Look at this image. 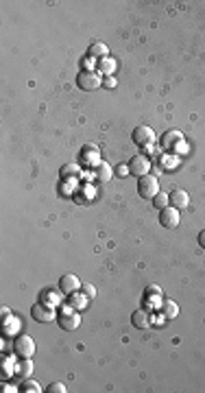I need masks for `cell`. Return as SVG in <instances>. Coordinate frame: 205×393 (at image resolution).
Returning a JSON list of instances; mask_svg holds the SVG:
<instances>
[{"label": "cell", "instance_id": "obj_1", "mask_svg": "<svg viewBox=\"0 0 205 393\" xmlns=\"http://www.w3.org/2000/svg\"><path fill=\"white\" fill-rule=\"evenodd\" d=\"M77 85L83 92H96L102 85V79H101V74L96 70H92V72L81 70V72H79V77H77Z\"/></svg>", "mask_w": 205, "mask_h": 393}, {"label": "cell", "instance_id": "obj_2", "mask_svg": "<svg viewBox=\"0 0 205 393\" xmlns=\"http://www.w3.org/2000/svg\"><path fill=\"white\" fill-rule=\"evenodd\" d=\"M129 173L131 175H135V177H146V175H151V160L146 158L144 153H138V155H133V158L129 160Z\"/></svg>", "mask_w": 205, "mask_h": 393}, {"label": "cell", "instance_id": "obj_3", "mask_svg": "<svg viewBox=\"0 0 205 393\" xmlns=\"http://www.w3.org/2000/svg\"><path fill=\"white\" fill-rule=\"evenodd\" d=\"M138 193L142 199H155L159 195V182L157 177L153 175H146V177H140L138 179Z\"/></svg>", "mask_w": 205, "mask_h": 393}, {"label": "cell", "instance_id": "obj_4", "mask_svg": "<svg viewBox=\"0 0 205 393\" xmlns=\"http://www.w3.org/2000/svg\"><path fill=\"white\" fill-rule=\"evenodd\" d=\"M131 140H133V144H138V147L146 149V147H151V144L155 142V131H153V127H149V125H140V127H135V129H133Z\"/></svg>", "mask_w": 205, "mask_h": 393}, {"label": "cell", "instance_id": "obj_5", "mask_svg": "<svg viewBox=\"0 0 205 393\" xmlns=\"http://www.w3.org/2000/svg\"><path fill=\"white\" fill-rule=\"evenodd\" d=\"M13 352L20 358H33V354H35V341L26 337V334H20L13 341Z\"/></svg>", "mask_w": 205, "mask_h": 393}, {"label": "cell", "instance_id": "obj_6", "mask_svg": "<svg viewBox=\"0 0 205 393\" xmlns=\"http://www.w3.org/2000/svg\"><path fill=\"white\" fill-rule=\"evenodd\" d=\"M179 221H181V216H179L177 207L168 205V207H164V210H159V225H162V227L175 229V227H179Z\"/></svg>", "mask_w": 205, "mask_h": 393}, {"label": "cell", "instance_id": "obj_7", "mask_svg": "<svg viewBox=\"0 0 205 393\" xmlns=\"http://www.w3.org/2000/svg\"><path fill=\"white\" fill-rule=\"evenodd\" d=\"M31 317L35 321H39V323H46V321H53L55 319V310H53V306H50V304L37 302V304L31 306Z\"/></svg>", "mask_w": 205, "mask_h": 393}, {"label": "cell", "instance_id": "obj_8", "mask_svg": "<svg viewBox=\"0 0 205 393\" xmlns=\"http://www.w3.org/2000/svg\"><path fill=\"white\" fill-rule=\"evenodd\" d=\"M75 308H70V306H66L64 310H61V315H59V326L64 328V330H77L79 328V323H81V319H79V315L77 313H72Z\"/></svg>", "mask_w": 205, "mask_h": 393}, {"label": "cell", "instance_id": "obj_9", "mask_svg": "<svg viewBox=\"0 0 205 393\" xmlns=\"http://www.w3.org/2000/svg\"><path fill=\"white\" fill-rule=\"evenodd\" d=\"M59 291L64 293V295H72V293L81 291V280H79L75 273L61 275V280H59Z\"/></svg>", "mask_w": 205, "mask_h": 393}, {"label": "cell", "instance_id": "obj_10", "mask_svg": "<svg viewBox=\"0 0 205 393\" xmlns=\"http://www.w3.org/2000/svg\"><path fill=\"white\" fill-rule=\"evenodd\" d=\"M81 162H83V166H88V169H96V166L101 164V153H99V149L96 147H83V151H81Z\"/></svg>", "mask_w": 205, "mask_h": 393}, {"label": "cell", "instance_id": "obj_11", "mask_svg": "<svg viewBox=\"0 0 205 393\" xmlns=\"http://www.w3.org/2000/svg\"><path fill=\"white\" fill-rule=\"evenodd\" d=\"M181 142H184V134H181V131L173 129V131H166V134L162 136V149L164 151H175Z\"/></svg>", "mask_w": 205, "mask_h": 393}, {"label": "cell", "instance_id": "obj_12", "mask_svg": "<svg viewBox=\"0 0 205 393\" xmlns=\"http://www.w3.org/2000/svg\"><path fill=\"white\" fill-rule=\"evenodd\" d=\"M131 323H133L135 328H140V330H146V328H151L153 317L149 315V310H146V308H138L133 315H131Z\"/></svg>", "mask_w": 205, "mask_h": 393}, {"label": "cell", "instance_id": "obj_13", "mask_svg": "<svg viewBox=\"0 0 205 393\" xmlns=\"http://www.w3.org/2000/svg\"><path fill=\"white\" fill-rule=\"evenodd\" d=\"M168 196H170V205L177 207V210H184V207H188V203H190V196H188V193L181 190V188L173 190Z\"/></svg>", "mask_w": 205, "mask_h": 393}, {"label": "cell", "instance_id": "obj_14", "mask_svg": "<svg viewBox=\"0 0 205 393\" xmlns=\"http://www.w3.org/2000/svg\"><path fill=\"white\" fill-rule=\"evenodd\" d=\"M15 369H18V363L13 361V356H4L2 363H0V378L7 380L11 376H15Z\"/></svg>", "mask_w": 205, "mask_h": 393}, {"label": "cell", "instance_id": "obj_15", "mask_svg": "<svg viewBox=\"0 0 205 393\" xmlns=\"http://www.w3.org/2000/svg\"><path fill=\"white\" fill-rule=\"evenodd\" d=\"M116 68H118V61L113 59V57H105V59H99L96 61V72L99 74H113L116 72Z\"/></svg>", "mask_w": 205, "mask_h": 393}, {"label": "cell", "instance_id": "obj_16", "mask_svg": "<svg viewBox=\"0 0 205 393\" xmlns=\"http://www.w3.org/2000/svg\"><path fill=\"white\" fill-rule=\"evenodd\" d=\"M88 57H92V59H105V57H109V48H107L102 42H94L92 46H90V50H88Z\"/></svg>", "mask_w": 205, "mask_h": 393}, {"label": "cell", "instance_id": "obj_17", "mask_svg": "<svg viewBox=\"0 0 205 393\" xmlns=\"http://www.w3.org/2000/svg\"><path fill=\"white\" fill-rule=\"evenodd\" d=\"M68 297H70V302H68V306H70V308H75V310H83L85 306H88V302H90V297L88 295H85L83 291L81 293H72V295H68Z\"/></svg>", "mask_w": 205, "mask_h": 393}, {"label": "cell", "instance_id": "obj_18", "mask_svg": "<svg viewBox=\"0 0 205 393\" xmlns=\"http://www.w3.org/2000/svg\"><path fill=\"white\" fill-rule=\"evenodd\" d=\"M162 313L166 319H177L179 317V306L173 302V299H164L162 302Z\"/></svg>", "mask_w": 205, "mask_h": 393}, {"label": "cell", "instance_id": "obj_19", "mask_svg": "<svg viewBox=\"0 0 205 393\" xmlns=\"http://www.w3.org/2000/svg\"><path fill=\"white\" fill-rule=\"evenodd\" d=\"M94 175H96V179H101V182H109L113 171H111V166L107 164V162H101V164L94 169Z\"/></svg>", "mask_w": 205, "mask_h": 393}, {"label": "cell", "instance_id": "obj_20", "mask_svg": "<svg viewBox=\"0 0 205 393\" xmlns=\"http://www.w3.org/2000/svg\"><path fill=\"white\" fill-rule=\"evenodd\" d=\"M31 374H33V361L31 358H22V363H18V369H15V376L28 378Z\"/></svg>", "mask_w": 205, "mask_h": 393}, {"label": "cell", "instance_id": "obj_21", "mask_svg": "<svg viewBox=\"0 0 205 393\" xmlns=\"http://www.w3.org/2000/svg\"><path fill=\"white\" fill-rule=\"evenodd\" d=\"M159 297H162V293L144 291V306H146V308H157V306H162L164 299H159Z\"/></svg>", "mask_w": 205, "mask_h": 393}, {"label": "cell", "instance_id": "obj_22", "mask_svg": "<svg viewBox=\"0 0 205 393\" xmlns=\"http://www.w3.org/2000/svg\"><path fill=\"white\" fill-rule=\"evenodd\" d=\"M18 328H20V321L18 319H15V317L13 315H11V317H7V319H4V337H9V334H13L15 330H18Z\"/></svg>", "mask_w": 205, "mask_h": 393}, {"label": "cell", "instance_id": "obj_23", "mask_svg": "<svg viewBox=\"0 0 205 393\" xmlns=\"http://www.w3.org/2000/svg\"><path fill=\"white\" fill-rule=\"evenodd\" d=\"M79 173H81V171H79L77 164H68V166H61L59 175H61V179H68V177H77Z\"/></svg>", "mask_w": 205, "mask_h": 393}, {"label": "cell", "instance_id": "obj_24", "mask_svg": "<svg viewBox=\"0 0 205 393\" xmlns=\"http://www.w3.org/2000/svg\"><path fill=\"white\" fill-rule=\"evenodd\" d=\"M153 205L157 207V210H164V207H168L170 205V196L168 195H164V193H159L155 199H153Z\"/></svg>", "mask_w": 205, "mask_h": 393}, {"label": "cell", "instance_id": "obj_25", "mask_svg": "<svg viewBox=\"0 0 205 393\" xmlns=\"http://www.w3.org/2000/svg\"><path fill=\"white\" fill-rule=\"evenodd\" d=\"M20 391H26V393H39L42 391V387H39L35 380H28V378H24V383H22V389Z\"/></svg>", "mask_w": 205, "mask_h": 393}, {"label": "cell", "instance_id": "obj_26", "mask_svg": "<svg viewBox=\"0 0 205 393\" xmlns=\"http://www.w3.org/2000/svg\"><path fill=\"white\" fill-rule=\"evenodd\" d=\"M162 166H164V169H177V166H179V158H177V155H164V158H162Z\"/></svg>", "mask_w": 205, "mask_h": 393}, {"label": "cell", "instance_id": "obj_27", "mask_svg": "<svg viewBox=\"0 0 205 393\" xmlns=\"http://www.w3.org/2000/svg\"><path fill=\"white\" fill-rule=\"evenodd\" d=\"M61 293V291H59ZM59 293H55V291H44V295H42V297L44 299H50V306H53V308H55V306H59L61 304V297H59Z\"/></svg>", "mask_w": 205, "mask_h": 393}, {"label": "cell", "instance_id": "obj_28", "mask_svg": "<svg viewBox=\"0 0 205 393\" xmlns=\"http://www.w3.org/2000/svg\"><path fill=\"white\" fill-rule=\"evenodd\" d=\"M81 291H83L85 295H88L90 299H94V297H96V288H94V284H90V282H83V284H81Z\"/></svg>", "mask_w": 205, "mask_h": 393}, {"label": "cell", "instance_id": "obj_29", "mask_svg": "<svg viewBox=\"0 0 205 393\" xmlns=\"http://www.w3.org/2000/svg\"><path fill=\"white\" fill-rule=\"evenodd\" d=\"M68 391V387L64 385V383H53V385H48V393H66Z\"/></svg>", "mask_w": 205, "mask_h": 393}, {"label": "cell", "instance_id": "obj_30", "mask_svg": "<svg viewBox=\"0 0 205 393\" xmlns=\"http://www.w3.org/2000/svg\"><path fill=\"white\" fill-rule=\"evenodd\" d=\"M94 63H96V59H92V57H85V59H81V70H85V72H92Z\"/></svg>", "mask_w": 205, "mask_h": 393}, {"label": "cell", "instance_id": "obj_31", "mask_svg": "<svg viewBox=\"0 0 205 393\" xmlns=\"http://www.w3.org/2000/svg\"><path fill=\"white\" fill-rule=\"evenodd\" d=\"M199 245H201V249H205V229L199 232Z\"/></svg>", "mask_w": 205, "mask_h": 393}, {"label": "cell", "instance_id": "obj_32", "mask_svg": "<svg viewBox=\"0 0 205 393\" xmlns=\"http://www.w3.org/2000/svg\"><path fill=\"white\" fill-rule=\"evenodd\" d=\"M102 85H107V88H113V85H116V81H113V77H107L105 81H102Z\"/></svg>", "mask_w": 205, "mask_h": 393}, {"label": "cell", "instance_id": "obj_33", "mask_svg": "<svg viewBox=\"0 0 205 393\" xmlns=\"http://www.w3.org/2000/svg\"><path fill=\"white\" fill-rule=\"evenodd\" d=\"M2 391L11 393V391H18V389H15V387H11V385H7V383H2Z\"/></svg>", "mask_w": 205, "mask_h": 393}, {"label": "cell", "instance_id": "obj_34", "mask_svg": "<svg viewBox=\"0 0 205 393\" xmlns=\"http://www.w3.org/2000/svg\"><path fill=\"white\" fill-rule=\"evenodd\" d=\"M118 175H129V166H120V169H118Z\"/></svg>", "mask_w": 205, "mask_h": 393}, {"label": "cell", "instance_id": "obj_35", "mask_svg": "<svg viewBox=\"0 0 205 393\" xmlns=\"http://www.w3.org/2000/svg\"><path fill=\"white\" fill-rule=\"evenodd\" d=\"M0 315H2V317H4V319H7V317H11V313H9V308H2V310H0Z\"/></svg>", "mask_w": 205, "mask_h": 393}]
</instances>
